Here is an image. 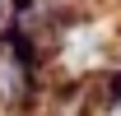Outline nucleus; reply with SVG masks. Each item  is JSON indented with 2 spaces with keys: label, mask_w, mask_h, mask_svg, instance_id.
Returning a JSON list of instances; mask_svg holds the SVG:
<instances>
[{
  "label": "nucleus",
  "mask_w": 121,
  "mask_h": 116,
  "mask_svg": "<svg viewBox=\"0 0 121 116\" xmlns=\"http://www.w3.org/2000/svg\"><path fill=\"white\" fill-rule=\"evenodd\" d=\"M9 5H14V0H0V14H5V9H9Z\"/></svg>",
  "instance_id": "nucleus-1"
}]
</instances>
